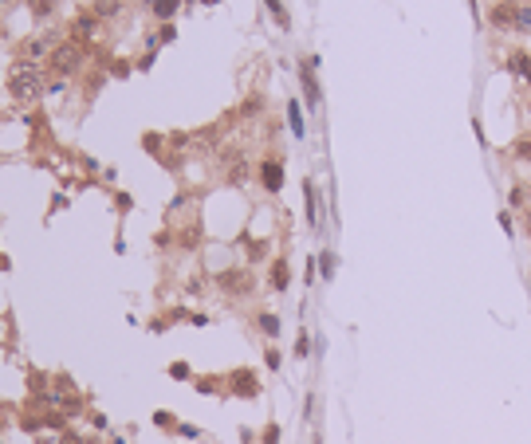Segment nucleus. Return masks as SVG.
<instances>
[{
  "mask_svg": "<svg viewBox=\"0 0 531 444\" xmlns=\"http://www.w3.org/2000/svg\"><path fill=\"white\" fill-rule=\"evenodd\" d=\"M519 20V0H500L492 12H488V24L496 28V32H507V28H516Z\"/></svg>",
  "mask_w": 531,
  "mask_h": 444,
  "instance_id": "4",
  "label": "nucleus"
},
{
  "mask_svg": "<svg viewBox=\"0 0 531 444\" xmlns=\"http://www.w3.org/2000/svg\"><path fill=\"white\" fill-rule=\"evenodd\" d=\"M232 389H236L241 397H256V393H260V382H256L252 370H236V373H232Z\"/></svg>",
  "mask_w": 531,
  "mask_h": 444,
  "instance_id": "8",
  "label": "nucleus"
},
{
  "mask_svg": "<svg viewBox=\"0 0 531 444\" xmlns=\"http://www.w3.org/2000/svg\"><path fill=\"white\" fill-rule=\"evenodd\" d=\"M507 67L516 79H531V55L528 51H507Z\"/></svg>",
  "mask_w": 531,
  "mask_h": 444,
  "instance_id": "9",
  "label": "nucleus"
},
{
  "mask_svg": "<svg viewBox=\"0 0 531 444\" xmlns=\"http://www.w3.org/2000/svg\"><path fill=\"white\" fill-rule=\"evenodd\" d=\"M311 67H319V60H307V63H303V67H299V79H303V91H307V103H311V107H319V98H323V95H319V83H315V71H311Z\"/></svg>",
  "mask_w": 531,
  "mask_h": 444,
  "instance_id": "7",
  "label": "nucleus"
},
{
  "mask_svg": "<svg viewBox=\"0 0 531 444\" xmlns=\"http://www.w3.org/2000/svg\"><path fill=\"white\" fill-rule=\"evenodd\" d=\"M8 91H12V98H20V103L40 98V91H44V71H40L32 60H24L20 67L8 71Z\"/></svg>",
  "mask_w": 531,
  "mask_h": 444,
  "instance_id": "1",
  "label": "nucleus"
},
{
  "mask_svg": "<svg viewBox=\"0 0 531 444\" xmlns=\"http://www.w3.org/2000/svg\"><path fill=\"white\" fill-rule=\"evenodd\" d=\"M244 177H248V161H244V157H232V166H229V181H232V185H244Z\"/></svg>",
  "mask_w": 531,
  "mask_h": 444,
  "instance_id": "14",
  "label": "nucleus"
},
{
  "mask_svg": "<svg viewBox=\"0 0 531 444\" xmlns=\"http://www.w3.org/2000/svg\"><path fill=\"white\" fill-rule=\"evenodd\" d=\"M528 220H531V216H528Z\"/></svg>",
  "mask_w": 531,
  "mask_h": 444,
  "instance_id": "24",
  "label": "nucleus"
},
{
  "mask_svg": "<svg viewBox=\"0 0 531 444\" xmlns=\"http://www.w3.org/2000/svg\"><path fill=\"white\" fill-rule=\"evenodd\" d=\"M268 4H272V16H276L279 24L288 28V12H284V8H279V0H268Z\"/></svg>",
  "mask_w": 531,
  "mask_h": 444,
  "instance_id": "21",
  "label": "nucleus"
},
{
  "mask_svg": "<svg viewBox=\"0 0 531 444\" xmlns=\"http://www.w3.org/2000/svg\"><path fill=\"white\" fill-rule=\"evenodd\" d=\"M512 154H516L519 161H531V134H528V138H519V142H516V150H512Z\"/></svg>",
  "mask_w": 531,
  "mask_h": 444,
  "instance_id": "17",
  "label": "nucleus"
},
{
  "mask_svg": "<svg viewBox=\"0 0 531 444\" xmlns=\"http://www.w3.org/2000/svg\"><path fill=\"white\" fill-rule=\"evenodd\" d=\"M48 67L60 75H75L79 67H83V48L75 44V39H67V44H55L48 55Z\"/></svg>",
  "mask_w": 531,
  "mask_h": 444,
  "instance_id": "2",
  "label": "nucleus"
},
{
  "mask_svg": "<svg viewBox=\"0 0 531 444\" xmlns=\"http://www.w3.org/2000/svg\"><path fill=\"white\" fill-rule=\"evenodd\" d=\"M323 276H327V279L335 276V260H331V252H327V256H323Z\"/></svg>",
  "mask_w": 531,
  "mask_h": 444,
  "instance_id": "23",
  "label": "nucleus"
},
{
  "mask_svg": "<svg viewBox=\"0 0 531 444\" xmlns=\"http://www.w3.org/2000/svg\"><path fill=\"white\" fill-rule=\"evenodd\" d=\"M24 55H28V60H40V55H51V39H28V44H24Z\"/></svg>",
  "mask_w": 531,
  "mask_h": 444,
  "instance_id": "12",
  "label": "nucleus"
},
{
  "mask_svg": "<svg viewBox=\"0 0 531 444\" xmlns=\"http://www.w3.org/2000/svg\"><path fill=\"white\" fill-rule=\"evenodd\" d=\"M519 32H531V4H519V20H516Z\"/></svg>",
  "mask_w": 531,
  "mask_h": 444,
  "instance_id": "19",
  "label": "nucleus"
},
{
  "mask_svg": "<svg viewBox=\"0 0 531 444\" xmlns=\"http://www.w3.org/2000/svg\"><path fill=\"white\" fill-rule=\"evenodd\" d=\"M307 216H311V224H319V193L311 181H307Z\"/></svg>",
  "mask_w": 531,
  "mask_h": 444,
  "instance_id": "15",
  "label": "nucleus"
},
{
  "mask_svg": "<svg viewBox=\"0 0 531 444\" xmlns=\"http://www.w3.org/2000/svg\"><path fill=\"white\" fill-rule=\"evenodd\" d=\"M217 287L225 291V295H232V299H241V295L252 291V276H248L244 267H229V272H220L217 276Z\"/></svg>",
  "mask_w": 531,
  "mask_h": 444,
  "instance_id": "3",
  "label": "nucleus"
},
{
  "mask_svg": "<svg viewBox=\"0 0 531 444\" xmlns=\"http://www.w3.org/2000/svg\"><path fill=\"white\" fill-rule=\"evenodd\" d=\"M122 0H91V12L98 16V20H107V16H119Z\"/></svg>",
  "mask_w": 531,
  "mask_h": 444,
  "instance_id": "11",
  "label": "nucleus"
},
{
  "mask_svg": "<svg viewBox=\"0 0 531 444\" xmlns=\"http://www.w3.org/2000/svg\"><path fill=\"white\" fill-rule=\"evenodd\" d=\"M288 279H291L288 260H276V264H272V291H284L288 287Z\"/></svg>",
  "mask_w": 531,
  "mask_h": 444,
  "instance_id": "10",
  "label": "nucleus"
},
{
  "mask_svg": "<svg viewBox=\"0 0 531 444\" xmlns=\"http://www.w3.org/2000/svg\"><path fill=\"white\" fill-rule=\"evenodd\" d=\"M260 330L264 335H279V319L276 314H260Z\"/></svg>",
  "mask_w": 531,
  "mask_h": 444,
  "instance_id": "18",
  "label": "nucleus"
},
{
  "mask_svg": "<svg viewBox=\"0 0 531 444\" xmlns=\"http://www.w3.org/2000/svg\"><path fill=\"white\" fill-rule=\"evenodd\" d=\"M279 441V429H276V425H268V429H264V444H276Z\"/></svg>",
  "mask_w": 531,
  "mask_h": 444,
  "instance_id": "22",
  "label": "nucleus"
},
{
  "mask_svg": "<svg viewBox=\"0 0 531 444\" xmlns=\"http://www.w3.org/2000/svg\"><path fill=\"white\" fill-rule=\"evenodd\" d=\"M51 8H55V0H32V12L36 16H48Z\"/></svg>",
  "mask_w": 531,
  "mask_h": 444,
  "instance_id": "20",
  "label": "nucleus"
},
{
  "mask_svg": "<svg viewBox=\"0 0 531 444\" xmlns=\"http://www.w3.org/2000/svg\"><path fill=\"white\" fill-rule=\"evenodd\" d=\"M260 185H264L268 193L284 189V161H279V157H264V161H260Z\"/></svg>",
  "mask_w": 531,
  "mask_h": 444,
  "instance_id": "5",
  "label": "nucleus"
},
{
  "mask_svg": "<svg viewBox=\"0 0 531 444\" xmlns=\"http://www.w3.org/2000/svg\"><path fill=\"white\" fill-rule=\"evenodd\" d=\"M177 4H182V0H150V12L162 16V20H169V16L177 12Z\"/></svg>",
  "mask_w": 531,
  "mask_h": 444,
  "instance_id": "13",
  "label": "nucleus"
},
{
  "mask_svg": "<svg viewBox=\"0 0 531 444\" xmlns=\"http://www.w3.org/2000/svg\"><path fill=\"white\" fill-rule=\"evenodd\" d=\"M288 118H291V134H295V138H303V114H299V107H295V103H288Z\"/></svg>",
  "mask_w": 531,
  "mask_h": 444,
  "instance_id": "16",
  "label": "nucleus"
},
{
  "mask_svg": "<svg viewBox=\"0 0 531 444\" xmlns=\"http://www.w3.org/2000/svg\"><path fill=\"white\" fill-rule=\"evenodd\" d=\"M98 28H103V20H98L95 12H83V16H75L71 32H75V39H95Z\"/></svg>",
  "mask_w": 531,
  "mask_h": 444,
  "instance_id": "6",
  "label": "nucleus"
}]
</instances>
